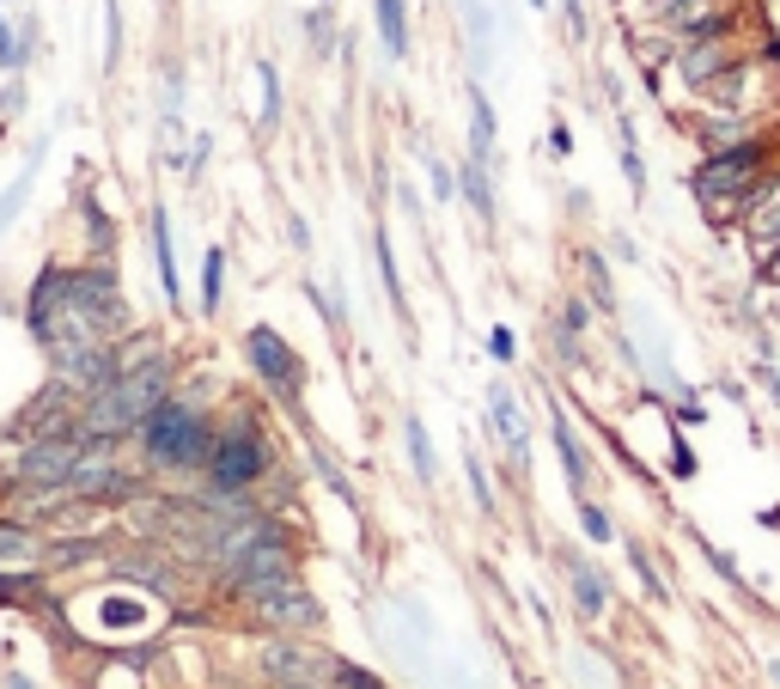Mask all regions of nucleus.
I'll list each match as a JSON object with an SVG mask.
<instances>
[{
  "instance_id": "obj_1",
  "label": "nucleus",
  "mask_w": 780,
  "mask_h": 689,
  "mask_svg": "<svg viewBox=\"0 0 780 689\" xmlns=\"http://www.w3.org/2000/svg\"><path fill=\"white\" fill-rule=\"evenodd\" d=\"M172 391H177V367L160 348V354H146L141 367H122L105 391H92V397L80 403V427L92 439H134L141 422L160 409Z\"/></svg>"
},
{
  "instance_id": "obj_2",
  "label": "nucleus",
  "mask_w": 780,
  "mask_h": 689,
  "mask_svg": "<svg viewBox=\"0 0 780 689\" xmlns=\"http://www.w3.org/2000/svg\"><path fill=\"white\" fill-rule=\"evenodd\" d=\"M134 439H141V451H146V464H153V470L189 477V470H208L220 427H213L189 397H177V391H172V397L141 422V434H134Z\"/></svg>"
},
{
  "instance_id": "obj_3",
  "label": "nucleus",
  "mask_w": 780,
  "mask_h": 689,
  "mask_svg": "<svg viewBox=\"0 0 780 689\" xmlns=\"http://www.w3.org/2000/svg\"><path fill=\"white\" fill-rule=\"evenodd\" d=\"M768 160H774V146H768L762 134L726 146V153H707V160L689 172V196L714 214V220H744V201H750V189L762 184Z\"/></svg>"
},
{
  "instance_id": "obj_4",
  "label": "nucleus",
  "mask_w": 780,
  "mask_h": 689,
  "mask_svg": "<svg viewBox=\"0 0 780 689\" xmlns=\"http://www.w3.org/2000/svg\"><path fill=\"white\" fill-rule=\"evenodd\" d=\"M268 470V439L256 427V415H232L213 439V458H208V489H256Z\"/></svg>"
},
{
  "instance_id": "obj_5",
  "label": "nucleus",
  "mask_w": 780,
  "mask_h": 689,
  "mask_svg": "<svg viewBox=\"0 0 780 689\" xmlns=\"http://www.w3.org/2000/svg\"><path fill=\"white\" fill-rule=\"evenodd\" d=\"M86 427H74V434H43V439H31L25 451L13 458V489H62L74 470H80V458H86Z\"/></svg>"
},
{
  "instance_id": "obj_6",
  "label": "nucleus",
  "mask_w": 780,
  "mask_h": 689,
  "mask_svg": "<svg viewBox=\"0 0 780 689\" xmlns=\"http://www.w3.org/2000/svg\"><path fill=\"white\" fill-rule=\"evenodd\" d=\"M293 573H299L293 544H287V531H275V537H263L256 549H244V556L226 568V592L239 598V604H251V598L275 592V586H293Z\"/></svg>"
},
{
  "instance_id": "obj_7",
  "label": "nucleus",
  "mask_w": 780,
  "mask_h": 689,
  "mask_svg": "<svg viewBox=\"0 0 780 689\" xmlns=\"http://www.w3.org/2000/svg\"><path fill=\"white\" fill-rule=\"evenodd\" d=\"M244 360H251V372L263 379L268 391H275L287 409H299V391H305V360L293 354V342L281 330H268V324H256V330H244Z\"/></svg>"
},
{
  "instance_id": "obj_8",
  "label": "nucleus",
  "mask_w": 780,
  "mask_h": 689,
  "mask_svg": "<svg viewBox=\"0 0 780 689\" xmlns=\"http://www.w3.org/2000/svg\"><path fill=\"white\" fill-rule=\"evenodd\" d=\"M732 62H744V55L732 50V37H683L671 67H677V80H683V92H707Z\"/></svg>"
},
{
  "instance_id": "obj_9",
  "label": "nucleus",
  "mask_w": 780,
  "mask_h": 689,
  "mask_svg": "<svg viewBox=\"0 0 780 689\" xmlns=\"http://www.w3.org/2000/svg\"><path fill=\"white\" fill-rule=\"evenodd\" d=\"M244 610H251L263 628H287V635H305V628H318V623H323V604L305 592V586H275V592L251 598Z\"/></svg>"
},
{
  "instance_id": "obj_10",
  "label": "nucleus",
  "mask_w": 780,
  "mask_h": 689,
  "mask_svg": "<svg viewBox=\"0 0 780 689\" xmlns=\"http://www.w3.org/2000/svg\"><path fill=\"white\" fill-rule=\"evenodd\" d=\"M744 244H750L756 263L780 251V172H762V184L744 201Z\"/></svg>"
},
{
  "instance_id": "obj_11",
  "label": "nucleus",
  "mask_w": 780,
  "mask_h": 689,
  "mask_svg": "<svg viewBox=\"0 0 780 689\" xmlns=\"http://www.w3.org/2000/svg\"><path fill=\"white\" fill-rule=\"evenodd\" d=\"M146 239H153V269H160V293L165 305H184V275H177V244H172V214H165V201H153L146 208Z\"/></svg>"
},
{
  "instance_id": "obj_12",
  "label": "nucleus",
  "mask_w": 780,
  "mask_h": 689,
  "mask_svg": "<svg viewBox=\"0 0 780 689\" xmlns=\"http://www.w3.org/2000/svg\"><path fill=\"white\" fill-rule=\"evenodd\" d=\"M488 422H494V434H501V446L513 451V464L525 470L530 464V427H525V409L513 403L506 385H488Z\"/></svg>"
},
{
  "instance_id": "obj_13",
  "label": "nucleus",
  "mask_w": 780,
  "mask_h": 689,
  "mask_svg": "<svg viewBox=\"0 0 780 689\" xmlns=\"http://www.w3.org/2000/svg\"><path fill=\"white\" fill-rule=\"evenodd\" d=\"M549 439H556V458H561V470H568V489L585 494L592 489V458H585V446H580V434H573L561 403H549Z\"/></svg>"
},
{
  "instance_id": "obj_14",
  "label": "nucleus",
  "mask_w": 780,
  "mask_h": 689,
  "mask_svg": "<svg viewBox=\"0 0 780 689\" xmlns=\"http://www.w3.org/2000/svg\"><path fill=\"white\" fill-rule=\"evenodd\" d=\"M458 25H463V43H470V74H488L494 62V13L488 0H458Z\"/></svg>"
},
{
  "instance_id": "obj_15",
  "label": "nucleus",
  "mask_w": 780,
  "mask_h": 689,
  "mask_svg": "<svg viewBox=\"0 0 780 689\" xmlns=\"http://www.w3.org/2000/svg\"><path fill=\"white\" fill-rule=\"evenodd\" d=\"M263 677H275V683H318V659L305 647H287V641H268L263 647Z\"/></svg>"
},
{
  "instance_id": "obj_16",
  "label": "nucleus",
  "mask_w": 780,
  "mask_h": 689,
  "mask_svg": "<svg viewBox=\"0 0 780 689\" xmlns=\"http://www.w3.org/2000/svg\"><path fill=\"white\" fill-rule=\"evenodd\" d=\"M50 549L37 544V531L13 525V518H0V573H31Z\"/></svg>"
},
{
  "instance_id": "obj_17",
  "label": "nucleus",
  "mask_w": 780,
  "mask_h": 689,
  "mask_svg": "<svg viewBox=\"0 0 780 689\" xmlns=\"http://www.w3.org/2000/svg\"><path fill=\"white\" fill-rule=\"evenodd\" d=\"M463 105H470V153L494 165V134H501V122H494V105H488V92H482V80L463 86Z\"/></svg>"
},
{
  "instance_id": "obj_18",
  "label": "nucleus",
  "mask_w": 780,
  "mask_h": 689,
  "mask_svg": "<svg viewBox=\"0 0 780 689\" xmlns=\"http://www.w3.org/2000/svg\"><path fill=\"white\" fill-rule=\"evenodd\" d=\"M458 196L476 208V220H488L494 226V177H488V160H476V153H463V165H458Z\"/></svg>"
},
{
  "instance_id": "obj_19",
  "label": "nucleus",
  "mask_w": 780,
  "mask_h": 689,
  "mask_svg": "<svg viewBox=\"0 0 780 689\" xmlns=\"http://www.w3.org/2000/svg\"><path fill=\"white\" fill-rule=\"evenodd\" d=\"M43 160H50V141H31V160L19 165V177L7 189H0V232L19 220V208L31 201V184H37V172H43Z\"/></svg>"
},
{
  "instance_id": "obj_20",
  "label": "nucleus",
  "mask_w": 780,
  "mask_h": 689,
  "mask_svg": "<svg viewBox=\"0 0 780 689\" xmlns=\"http://www.w3.org/2000/svg\"><path fill=\"white\" fill-rule=\"evenodd\" d=\"M372 25H378V43L391 62L409 55V0H372Z\"/></svg>"
},
{
  "instance_id": "obj_21",
  "label": "nucleus",
  "mask_w": 780,
  "mask_h": 689,
  "mask_svg": "<svg viewBox=\"0 0 780 689\" xmlns=\"http://www.w3.org/2000/svg\"><path fill=\"white\" fill-rule=\"evenodd\" d=\"M585 324H592V299H580V293H568L561 299V318H556V354L568 360H580V348H585Z\"/></svg>"
},
{
  "instance_id": "obj_22",
  "label": "nucleus",
  "mask_w": 780,
  "mask_h": 689,
  "mask_svg": "<svg viewBox=\"0 0 780 689\" xmlns=\"http://www.w3.org/2000/svg\"><path fill=\"white\" fill-rule=\"evenodd\" d=\"M750 117H738V110H726V117H707V122H695V141H701V153H726V146H738V141H750Z\"/></svg>"
},
{
  "instance_id": "obj_23",
  "label": "nucleus",
  "mask_w": 780,
  "mask_h": 689,
  "mask_svg": "<svg viewBox=\"0 0 780 689\" xmlns=\"http://www.w3.org/2000/svg\"><path fill=\"white\" fill-rule=\"evenodd\" d=\"M403 446H409L415 482H421V489H433V482H439V458H433V439H427V422H421V415H409V422H403Z\"/></svg>"
},
{
  "instance_id": "obj_24",
  "label": "nucleus",
  "mask_w": 780,
  "mask_h": 689,
  "mask_svg": "<svg viewBox=\"0 0 780 689\" xmlns=\"http://www.w3.org/2000/svg\"><path fill=\"white\" fill-rule=\"evenodd\" d=\"M568 580H573V604H580L585 616H604V610H609V586H604V573L568 556Z\"/></svg>"
},
{
  "instance_id": "obj_25",
  "label": "nucleus",
  "mask_w": 780,
  "mask_h": 689,
  "mask_svg": "<svg viewBox=\"0 0 780 689\" xmlns=\"http://www.w3.org/2000/svg\"><path fill=\"white\" fill-rule=\"evenodd\" d=\"M372 263H378V281L391 293V311L409 318V293H403V275H397V251H391V232H372Z\"/></svg>"
},
{
  "instance_id": "obj_26",
  "label": "nucleus",
  "mask_w": 780,
  "mask_h": 689,
  "mask_svg": "<svg viewBox=\"0 0 780 689\" xmlns=\"http://www.w3.org/2000/svg\"><path fill=\"white\" fill-rule=\"evenodd\" d=\"M744 86H750V62H732L726 74H719L707 92H701V105H714V110H738L744 117Z\"/></svg>"
},
{
  "instance_id": "obj_27",
  "label": "nucleus",
  "mask_w": 780,
  "mask_h": 689,
  "mask_svg": "<svg viewBox=\"0 0 780 689\" xmlns=\"http://www.w3.org/2000/svg\"><path fill=\"white\" fill-rule=\"evenodd\" d=\"M616 153H622V177L635 196H647V160H640V141H635V122L616 117Z\"/></svg>"
},
{
  "instance_id": "obj_28",
  "label": "nucleus",
  "mask_w": 780,
  "mask_h": 689,
  "mask_svg": "<svg viewBox=\"0 0 780 689\" xmlns=\"http://www.w3.org/2000/svg\"><path fill=\"white\" fill-rule=\"evenodd\" d=\"M220 299H226V251L208 244V256H201V318H220Z\"/></svg>"
},
{
  "instance_id": "obj_29",
  "label": "nucleus",
  "mask_w": 780,
  "mask_h": 689,
  "mask_svg": "<svg viewBox=\"0 0 780 689\" xmlns=\"http://www.w3.org/2000/svg\"><path fill=\"white\" fill-rule=\"evenodd\" d=\"M580 269H585V293H592V311H616V287H609V263H604V256L585 251Z\"/></svg>"
},
{
  "instance_id": "obj_30",
  "label": "nucleus",
  "mask_w": 780,
  "mask_h": 689,
  "mask_svg": "<svg viewBox=\"0 0 780 689\" xmlns=\"http://www.w3.org/2000/svg\"><path fill=\"white\" fill-rule=\"evenodd\" d=\"M305 43H311V55H330L336 43V13H330V0H318V7H311V13H305Z\"/></svg>"
},
{
  "instance_id": "obj_31",
  "label": "nucleus",
  "mask_w": 780,
  "mask_h": 689,
  "mask_svg": "<svg viewBox=\"0 0 780 689\" xmlns=\"http://www.w3.org/2000/svg\"><path fill=\"white\" fill-rule=\"evenodd\" d=\"M256 86H263V134H275L281 129V67L268 62H256Z\"/></svg>"
},
{
  "instance_id": "obj_32",
  "label": "nucleus",
  "mask_w": 780,
  "mask_h": 689,
  "mask_svg": "<svg viewBox=\"0 0 780 689\" xmlns=\"http://www.w3.org/2000/svg\"><path fill=\"white\" fill-rule=\"evenodd\" d=\"M117 67H122V7L105 0V74H117Z\"/></svg>"
},
{
  "instance_id": "obj_33",
  "label": "nucleus",
  "mask_w": 780,
  "mask_h": 689,
  "mask_svg": "<svg viewBox=\"0 0 780 689\" xmlns=\"http://www.w3.org/2000/svg\"><path fill=\"white\" fill-rule=\"evenodd\" d=\"M580 525H585V537H592V544H609V537H616L609 513H604L597 501H585V494H580Z\"/></svg>"
},
{
  "instance_id": "obj_34",
  "label": "nucleus",
  "mask_w": 780,
  "mask_h": 689,
  "mask_svg": "<svg viewBox=\"0 0 780 689\" xmlns=\"http://www.w3.org/2000/svg\"><path fill=\"white\" fill-rule=\"evenodd\" d=\"M421 165H427V184H433V201H451V196H458V172H451L446 160L421 153Z\"/></svg>"
},
{
  "instance_id": "obj_35",
  "label": "nucleus",
  "mask_w": 780,
  "mask_h": 689,
  "mask_svg": "<svg viewBox=\"0 0 780 689\" xmlns=\"http://www.w3.org/2000/svg\"><path fill=\"white\" fill-rule=\"evenodd\" d=\"M463 477H470V494H476L482 513H494V489H488V470H482L476 451H463Z\"/></svg>"
},
{
  "instance_id": "obj_36",
  "label": "nucleus",
  "mask_w": 780,
  "mask_h": 689,
  "mask_svg": "<svg viewBox=\"0 0 780 689\" xmlns=\"http://www.w3.org/2000/svg\"><path fill=\"white\" fill-rule=\"evenodd\" d=\"M80 214H86V226H92V251L105 256V251H110V220H105V208H98L86 189H80Z\"/></svg>"
},
{
  "instance_id": "obj_37",
  "label": "nucleus",
  "mask_w": 780,
  "mask_h": 689,
  "mask_svg": "<svg viewBox=\"0 0 780 689\" xmlns=\"http://www.w3.org/2000/svg\"><path fill=\"white\" fill-rule=\"evenodd\" d=\"M488 354L501 360V367H506V360H518V336L506 330V324H494V330H488Z\"/></svg>"
},
{
  "instance_id": "obj_38",
  "label": "nucleus",
  "mask_w": 780,
  "mask_h": 689,
  "mask_svg": "<svg viewBox=\"0 0 780 689\" xmlns=\"http://www.w3.org/2000/svg\"><path fill=\"white\" fill-rule=\"evenodd\" d=\"M336 683H342V689H384L366 665H336Z\"/></svg>"
},
{
  "instance_id": "obj_39",
  "label": "nucleus",
  "mask_w": 780,
  "mask_h": 689,
  "mask_svg": "<svg viewBox=\"0 0 780 689\" xmlns=\"http://www.w3.org/2000/svg\"><path fill=\"white\" fill-rule=\"evenodd\" d=\"M177 110H184V67H165V117H177Z\"/></svg>"
},
{
  "instance_id": "obj_40",
  "label": "nucleus",
  "mask_w": 780,
  "mask_h": 689,
  "mask_svg": "<svg viewBox=\"0 0 780 689\" xmlns=\"http://www.w3.org/2000/svg\"><path fill=\"white\" fill-rule=\"evenodd\" d=\"M19 110H25V80L13 74V80L0 86V122H7V117H19Z\"/></svg>"
},
{
  "instance_id": "obj_41",
  "label": "nucleus",
  "mask_w": 780,
  "mask_h": 689,
  "mask_svg": "<svg viewBox=\"0 0 780 689\" xmlns=\"http://www.w3.org/2000/svg\"><path fill=\"white\" fill-rule=\"evenodd\" d=\"M628 561H635V573H640V580H647V592H652V598H664V580H659V573H652L647 549H640V544H628Z\"/></svg>"
},
{
  "instance_id": "obj_42",
  "label": "nucleus",
  "mask_w": 780,
  "mask_h": 689,
  "mask_svg": "<svg viewBox=\"0 0 780 689\" xmlns=\"http://www.w3.org/2000/svg\"><path fill=\"white\" fill-rule=\"evenodd\" d=\"M561 19H568V37H585V0H561Z\"/></svg>"
},
{
  "instance_id": "obj_43",
  "label": "nucleus",
  "mask_w": 780,
  "mask_h": 689,
  "mask_svg": "<svg viewBox=\"0 0 780 689\" xmlns=\"http://www.w3.org/2000/svg\"><path fill=\"white\" fill-rule=\"evenodd\" d=\"M671 477H695V451H689L683 439L671 446Z\"/></svg>"
},
{
  "instance_id": "obj_44",
  "label": "nucleus",
  "mask_w": 780,
  "mask_h": 689,
  "mask_svg": "<svg viewBox=\"0 0 780 689\" xmlns=\"http://www.w3.org/2000/svg\"><path fill=\"white\" fill-rule=\"evenodd\" d=\"M549 153H556V160H568V153H573V129H568V122L549 129Z\"/></svg>"
},
{
  "instance_id": "obj_45",
  "label": "nucleus",
  "mask_w": 780,
  "mask_h": 689,
  "mask_svg": "<svg viewBox=\"0 0 780 689\" xmlns=\"http://www.w3.org/2000/svg\"><path fill=\"white\" fill-rule=\"evenodd\" d=\"M287 239H293V251H305V244H311V226H305V214H287Z\"/></svg>"
},
{
  "instance_id": "obj_46",
  "label": "nucleus",
  "mask_w": 780,
  "mask_h": 689,
  "mask_svg": "<svg viewBox=\"0 0 780 689\" xmlns=\"http://www.w3.org/2000/svg\"><path fill=\"white\" fill-rule=\"evenodd\" d=\"M397 201H403V214H415V220H421V189H415V184H397Z\"/></svg>"
},
{
  "instance_id": "obj_47",
  "label": "nucleus",
  "mask_w": 780,
  "mask_h": 689,
  "mask_svg": "<svg viewBox=\"0 0 780 689\" xmlns=\"http://www.w3.org/2000/svg\"><path fill=\"white\" fill-rule=\"evenodd\" d=\"M707 556H714V568H719V573H726V580H738V561H732V556H726V549H707Z\"/></svg>"
},
{
  "instance_id": "obj_48",
  "label": "nucleus",
  "mask_w": 780,
  "mask_h": 689,
  "mask_svg": "<svg viewBox=\"0 0 780 689\" xmlns=\"http://www.w3.org/2000/svg\"><path fill=\"white\" fill-rule=\"evenodd\" d=\"M756 269H762V281H768V287H780V251L768 256V263H756Z\"/></svg>"
},
{
  "instance_id": "obj_49",
  "label": "nucleus",
  "mask_w": 780,
  "mask_h": 689,
  "mask_svg": "<svg viewBox=\"0 0 780 689\" xmlns=\"http://www.w3.org/2000/svg\"><path fill=\"white\" fill-rule=\"evenodd\" d=\"M664 7H677V0H647V13H652V19H659V13H664Z\"/></svg>"
},
{
  "instance_id": "obj_50",
  "label": "nucleus",
  "mask_w": 780,
  "mask_h": 689,
  "mask_svg": "<svg viewBox=\"0 0 780 689\" xmlns=\"http://www.w3.org/2000/svg\"><path fill=\"white\" fill-rule=\"evenodd\" d=\"M7 689H31V683H25V677H19V671H7Z\"/></svg>"
},
{
  "instance_id": "obj_51",
  "label": "nucleus",
  "mask_w": 780,
  "mask_h": 689,
  "mask_svg": "<svg viewBox=\"0 0 780 689\" xmlns=\"http://www.w3.org/2000/svg\"><path fill=\"white\" fill-rule=\"evenodd\" d=\"M275 689H318V683H275Z\"/></svg>"
},
{
  "instance_id": "obj_52",
  "label": "nucleus",
  "mask_w": 780,
  "mask_h": 689,
  "mask_svg": "<svg viewBox=\"0 0 780 689\" xmlns=\"http://www.w3.org/2000/svg\"><path fill=\"white\" fill-rule=\"evenodd\" d=\"M530 7H537V13H542V7H549V0H530Z\"/></svg>"
}]
</instances>
